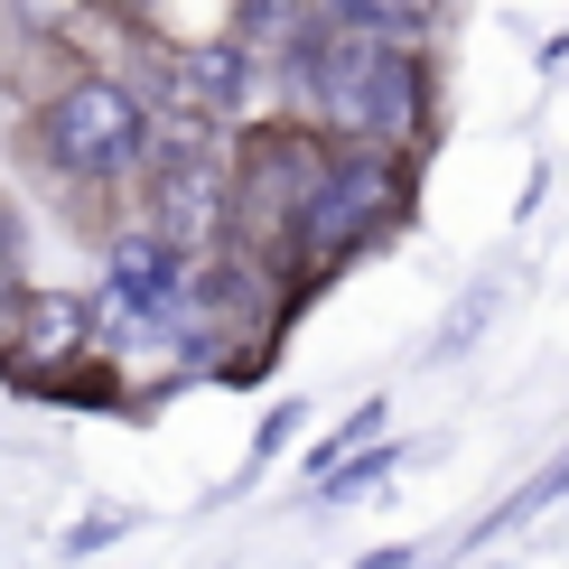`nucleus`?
<instances>
[{"label": "nucleus", "instance_id": "nucleus-1", "mask_svg": "<svg viewBox=\"0 0 569 569\" xmlns=\"http://www.w3.org/2000/svg\"><path fill=\"white\" fill-rule=\"evenodd\" d=\"M308 93H318V112L355 140H401L411 131V57L383 38V29H318L308 38Z\"/></svg>", "mask_w": 569, "mask_h": 569}, {"label": "nucleus", "instance_id": "nucleus-2", "mask_svg": "<svg viewBox=\"0 0 569 569\" xmlns=\"http://www.w3.org/2000/svg\"><path fill=\"white\" fill-rule=\"evenodd\" d=\"M392 206H401V187L383 159H327L318 187L299 197V216H290V252H299V271H337L346 252H365L373 233L392 224Z\"/></svg>", "mask_w": 569, "mask_h": 569}, {"label": "nucleus", "instance_id": "nucleus-3", "mask_svg": "<svg viewBox=\"0 0 569 569\" xmlns=\"http://www.w3.org/2000/svg\"><path fill=\"white\" fill-rule=\"evenodd\" d=\"M93 337L103 346H159V337H178L187 346V262L159 233H131L122 252H112V271H103V290H93Z\"/></svg>", "mask_w": 569, "mask_h": 569}, {"label": "nucleus", "instance_id": "nucleus-4", "mask_svg": "<svg viewBox=\"0 0 569 569\" xmlns=\"http://www.w3.org/2000/svg\"><path fill=\"white\" fill-rule=\"evenodd\" d=\"M47 159H57L66 178H122L140 150H150V122H140V103L122 84H103V76H84V84H66L57 103H47Z\"/></svg>", "mask_w": 569, "mask_h": 569}, {"label": "nucleus", "instance_id": "nucleus-5", "mask_svg": "<svg viewBox=\"0 0 569 569\" xmlns=\"http://www.w3.org/2000/svg\"><path fill=\"white\" fill-rule=\"evenodd\" d=\"M150 216H159V243L187 252L224 224V159L206 150L197 131H169L150 150Z\"/></svg>", "mask_w": 569, "mask_h": 569}, {"label": "nucleus", "instance_id": "nucleus-6", "mask_svg": "<svg viewBox=\"0 0 569 569\" xmlns=\"http://www.w3.org/2000/svg\"><path fill=\"white\" fill-rule=\"evenodd\" d=\"M159 103H178L187 122H224V112L252 103V57L243 47H187V57L159 66Z\"/></svg>", "mask_w": 569, "mask_h": 569}, {"label": "nucleus", "instance_id": "nucleus-7", "mask_svg": "<svg viewBox=\"0 0 569 569\" xmlns=\"http://www.w3.org/2000/svg\"><path fill=\"white\" fill-rule=\"evenodd\" d=\"M318 169L327 159L308 150V140H252V169H243V216H271V224H290L299 216V197L318 187Z\"/></svg>", "mask_w": 569, "mask_h": 569}, {"label": "nucleus", "instance_id": "nucleus-8", "mask_svg": "<svg viewBox=\"0 0 569 569\" xmlns=\"http://www.w3.org/2000/svg\"><path fill=\"white\" fill-rule=\"evenodd\" d=\"M19 308V271H10V233H0V318Z\"/></svg>", "mask_w": 569, "mask_h": 569}, {"label": "nucleus", "instance_id": "nucleus-9", "mask_svg": "<svg viewBox=\"0 0 569 569\" xmlns=\"http://www.w3.org/2000/svg\"><path fill=\"white\" fill-rule=\"evenodd\" d=\"M355 569H411V551H401V541H392V551H365Z\"/></svg>", "mask_w": 569, "mask_h": 569}, {"label": "nucleus", "instance_id": "nucleus-10", "mask_svg": "<svg viewBox=\"0 0 569 569\" xmlns=\"http://www.w3.org/2000/svg\"><path fill=\"white\" fill-rule=\"evenodd\" d=\"M122 10H150V0H122Z\"/></svg>", "mask_w": 569, "mask_h": 569}]
</instances>
